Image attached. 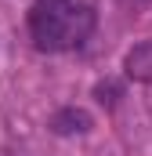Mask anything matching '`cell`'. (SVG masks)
<instances>
[{
	"mask_svg": "<svg viewBox=\"0 0 152 156\" xmlns=\"http://www.w3.org/2000/svg\"><path fill=\"white\" fill-rule=\"evenodd\" d=\"M94 0H36L29 11V33L40 51H69L94 33Z\"/></svg>",
	"mask_w": 152,
	"mask_h": 156,
	"instance_id": "6da1fadb",
	"label": "cell"
},
{
	"mask_svg": "<svg viewBox=\"0 0 152 156\" xmlns=\"http://www.w3.org/2000/svg\"><path fill=\"white\" fill-rule=\"evenodd\" d=\"M94 127V120L87 109H76V105H65V109H58L54 116H51V131L58 134V138H73V134H87Z\"/></svg>",
	"mask_w": 152,
	"mask_h": 156,
	"instance_id": "7a4b0ae2",
	"label": "cell"
},
{
	"mask_svg": "<svg viewBox=\"0 0 152 156\" xmlns=\"http://www.w3.org/2000/svg\"><path fill=\"white\" fill-rule=\"evenodd\" d=\"M123 73L138 83H152V40H141L127 51L123 58Z\"/></svg>",
	"mask_w": 152,
	"mask_h": 156,
	"instance_id": "3957f363",
	"label": "cell"
},
{
	"mask_svg": "<svg viewBox=\"0 0 152 156\" xmlns=\"http://www.w3.org/2000/svg\"><path fill=\"white\" fill-rule=\"evenodd\" d=\"M94 98H98L102 105H109V109H112L116 102H119V83H116V80H102V83L94 87Z\"/></svg>",
	"mask_w": 152,
	"mask_h": 156,
	"instance_id": "277c9868",
	"label": "cell"
}]
</instances>
